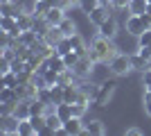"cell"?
Returning a JSON list of instances; mask_svg holds the SVG:
<instances>
[{"mask_svg":"<svg viewBox=\"0 0 151 136\" xmlns=\"http://www.w3.org/2000/svg\"><path fill=\"white\" fill-rule=\"evenodd\" d=\"M149 0H131L129 2V14H135V16H140V14L149 12Z\"/></svg>","mask_w":151,"mask_h":136,"instance_id":"19","label":"cell"},{"mask_svg":"<svg viewBox=\"0 0 151 136\" xmlns=\"http://www.w3.org/2000/svg\"><path fill=\"white\" fill-rule=\"evenodd\" d=\"M0 12H2V16H16V18H18L25 9H23V5H16V2L12 0V2H2Z\"/></svg>","mask_w":151,"mask_h":136,"instance_id":"17","label":"cell"},{"mask_svg":"<svg viewBox=\"0 0 151 136\" xmlns=\"http://www.w3.org/2000/svg\"><path fill=\"white\" fill-rule=\"evenodd\" d=\"M18 118L14 116V113H7V116H0V134H18Z\"/></svg>","mask_w":151,"mask_h":136,"instance_id":"4","label":"cell"},{"mask_svg":"<svg viewBox=\"0 0 151 136\" xmlns=\"http://www.w3.org/2000/svg\"><path fill=\"white\" fill-rule=\"evenodd\" d=\"M36 129H34V125L32 120H20L18 123V136H34Z\"/></svg>","mask_w":151,"mask_h":136,"instance_id":"27","label":"cell"},{"mask_svg":"<svg viewBox=\"0 0 151 136\" xmlns=\"http://www.w3.org/2000/svg\"><path fill=\"white\" fill-rule=\"evenodd\" d=\"M2 84H5V86H18L20 84V82H18V73H16V71L2 73Z\"/></svg>","mask_w":151,"mask_h":136,"instance_id":"28","label":"cell"},{"mask_svg":"<svg viewBox=\"0 0 151 136\" xmlns=\"http://www.w3.org/2000/svg\"><path fill=\"white\" fill-rule=\"evenodd\" d=\"M43 39L47 41V43H50L52 48H57V43H59V41H63V39H65V34L61 32V27H59V25H50V30L45 32V36H43Z\"/></svg>","mask_w":151,"mask_h":136,"instance_id":"10","label":"cell"},{"mask_svg":"<svg viewBox=\"0 0 151 136\" xmlns=\"http://www.w3.org/2000/svg\"><path fill=\"white\" fill-rule=\"evenodd\" d=\"M126 136H142V129H138V127H129V129H124Z\"/></svg>","mask_w":151,"mask_h":136,"instance_id":"36","label":"cell"},{"mask_svg":"<svg viewBox=\"0 0 151 136\" xmlns=\"http://www.w3.org/2000/svg\"><path fill=\"white\" fill-rule=\"evenodd\" d=\"M108 71L113 73L115 77H122V75H129L133 71L131 64V55H124V52H117L111 61H108Z\"/></svg>","mask_w":151,"mask_h":136,"instance_id":"2","label":"cell"},{"mask_svg":"<svg viewBox=\"0 0 151 136\" xmlns=\"http://www.w3.org/2000/svg\"><path fill=\"white\" fill-rule=\"evenodd\" d=\"M34 23H36V18H34V14L32 12H23L18 16V27L25 32V30H34Z\"/></svg>","mask_w":151,"mask_h":136,"instance_id":"20","label":"cell"},{"mask_svg":"<svg viewBox=\"0 0 151 136\" xmlns=\"http://www.w3.org/2000/svg\"><path fill=\"white\" fill-rule=\"evenodd\" d=\"M77 97H79V84L72 82V84H65V86H63V102L75 104Z\"/></svg>","mask_w":151,"mask_h":136,"instance_id":"14","label":"cell"},{"mask_svg":"<svg viewBox=\"0 0 151 136\" xmlns=\"http://www.w3.org/2000/svg\"><path fill=\"white\" fill-rule=\"evenodd\" d=\"M95 64H97V61H95V59L90 57L88 52H86V55H81V57H79V61L72 66V73L77 75V79H86L90 73H93Z\"/></svg>","mask_w":151,"mask_h":136,"instance_id":"3","label":"cell"},{"mask_svg":"<svg viewBox=\"0 0 151 136\" xmlns=\"http://www.w3.org/2000/svg\"><path fill=\"white\" fill-rule=\"evenodd\" d=\"M149 5H151V0H149Z\"/></svg>","mask_w":151,"mask_h":136,"instance_id":"41","label":"cell"},{"mask_svg":"<svg viewBox=\"0 0 151 136\" xmlns=\"http://www.w3.org/2000/svg\"><path fill=\"white\" fill-rule=\"evenodd\" d=\"M68 39H70V45H72V50H75L79 57L88 52V48H86V43H83V39L79 36V34H72V36H68Z\"/></svg>","mask_w":151,"mask_h":136,"instance_id":"23","label":"cell"},{"mask_svg":"<svg viewBox=\"0 0 151 136\" xmlns=\"http://www.w3.org/2000/svg\"><path fill=\"white\" fill-rule=\"evenodd\" d=\"M63 61H65V66H68V68H72V66L79 61V55H77L75 50H70L68 55H63Z\"/></svg>","mask_w":151,"mask_h":136,"instance_id":"32","label":"cell"},{"mask_svg":"<svg viewBox=\"0 0 151 136\" xmlns=\"http://www.w3.org/2000/svg\"><path fill=\"white\" fill-rule=\"evenodd\" d=\"M57 113H59V118H61L63 123H65L68 118H72V104H68V102H59V104H57Z\"/></svg>","mask_w":151,"mask_h":136,"instance_id":"26","label":"cell"},{"mask_svg":"<svg viewBox=\"0 0 151 136\" xmlns=\"http://www.w3.org/2000/svg\"><path fill=\"white\" fill-rule=\"evenodd\" d=\"M0 2H12V0H0Z\"/></svg>","mask_w":151,"mask_h":136,"instance_id":"40","label":"cell"},{"mask_svg":"<svg viewBox=\"0 0 151 136\" xmlns=\"http://www.w3.org/2000/svg\"><path fill=\"white\" fill-rule=\"evenodd\" d=\"M36 97L41 100V102H45V104H57V102H54V95H52V86H43V89H38Z\"/></svg>","mask_w":151,"mask_h":136,"instance_id":"24","label":"cell"},{"mask_svg":"<svg viewBox=\"0 0 151 136\" xmlns=\"http://www.w3.org/2000/svg\"><path fill=\"white\" fill-rule=\"evenodd\" d=\"M88 55L97 61V64H108L111 59L117 55V48L113 45V39H104V36H95L93 43L88 48Z\"/></svg>","mask_w":151,"mask_h":136,"instance_id":"1","label":"cell"},{"mask_svg":"<svg viewBox=\"0 0 151 136\" xmlns=\"http://www.w3.org/2000/svg\"><path fill=\"white\" fill-rule=\"evenodd\" d=\"M88 18H90V23H93V25L99 27L101 23L108 18V5H99V7H95L93 12L88 14Z\"/></svg>","mask_w":151,"mask_h":136,"instance_id":"9","label":"cell"},{"mask_svg":"<svg viewBox=\"0 0 151 136\" xmlns=\"http://www.w3.org/2000/svg\"><path fill=\"white\" fill-rule=\"evenodd\" d=\"M113 91H115V82H104V84H99V93L95 97L97 107H106L111 95H113Z\"/></svg>","mask_w":151,"mask_h":136,"instance_id":"6","label":"cell"},{"mask_svg":"<svg viewBox=\"0 0 151 136\" xmlns=\"http://www.w3.org/2000/svg\"><path fill=\"white\" fill-rule=\"evenodd\" d=\"M61 32L65 34V36H72V34H77V25H75V20L72 18H68V16H65V18L61 20Z\"/></svg>","mask_w":151,"mask_h":136,"instance_id":"25","label":"cell"},{"mask_svg":"<svg viewBox=\"0 0 151 136\" xmlns=\"http://www.w3.org/2000/svg\"><path fill=\"white\" fill-rule=\"evenodd\" d=\"M16 27H18V18L16 16H0V30H2V34L14 32Z\"/></svg>","mask_w":151,"mask_h":136,"instance_id":"18","label":"cell"},{"mask_svg":"<svg viewBox=\"0 0 151 136\" xmlns=\"http://www.w3.org/2000/svg\"><path fill=\"white\" fill-rule=\"evenodd\" d=\"M52 95H54V102H63V84H54L52 86Z\"/></svg>","mask_w":151,"mask_h":136,"instance_id":"33","label":"cell"},{"mask_svg":"<svg viewBox=\"0 0 151 136\" xmlns=\"http://www.w3.org/2000/svg\"><path fill=\"white\" fill-rule=\"evenodd\" d=\"M65 18V12H63V7H50V12L45 14V20H47V25H61V20Z\"/></svg>","mask_w":151,"mask_h":136,"instance_id":"13","label":"cell"},{"mask_svg":"<svg viewBox=\"0 0 151 136\" xmlns=\"http://www.w3.org/2000/svg\"><path fill=\"white\" fill-rule=\"evenodd\" d=\"M77 5H79V9H81L83 14H90L95 7H99V5H101V0H79Z\"/></svg>","mask_w":151,"mask_h":136,"instance_id":"29","label":"cell"},{"mask_svg":"<svg viewBox=\"0 0 151 136\" xmlns=\"http://www.w3.org/2000/svg\"><path fill=\"white\" fill-rule=\"evenodd\" d=\"M50 0H36L34 2V9H32V14H34V18H45V14L50 12Z\"/></svg>","mask_w":151,"mask_h":136,"instance_id":"21","label":"cell"},{"mask_svg":"<svg viewBox=\"0 0 151 136\" xmlns=\"http://www.w3.org/2000/svg\"><path fill=\"white\" fill-rule=\"evenodd\" d=\"M61 134H68V136H77V134H83V118H68L65 123H63V132Z\"/></svg>","mask_w":151,"mask_h":136,"instance_id":"7","label":"cell"},{"mask_svg":"<svg viewBox=\"0 0 151 136\" xmlns=\"http://www.w3.org/2000/svg\"><path fill=\"white\" fill-rule=\"evenodd\" d=\"M145 111H147V116L151 118V93L149 91H145Z\"/></svg>","mask_w":151,"mask_h":136,"instance_id":"35","label":"cell"},{"mask_svg":"<svg viewBox=\"0 0 151 136\" xmlns=\"http://www.w3.org/2000/svg\"><path fill=\"white\" fill-rule=\"evenodd\" d=\"M79 91H81L86 97L95 100V97H97V93H99V86L93 84V82H83V79H81V84H79Z\"/></svg>","mask_w":151,"mask_h":136,"instance_id":"22","label":"cell"},{"mask_svg":"<svg viewBox=\"0 0 151 136\" xmlns=\"http://www.w3.org/2000/svg\"><path fill=\"white\" fill-rule=\"evenodd\" d=\"M129 2H131V0H111V5H113L115 9H129Z\"/></svg>","mask_w":151,"mask_h":136,"instance_id":"34","label":"cell"},{"mask_svg":"<svg viewBox=\"0 0 151 136\" xmlns=\"http://www.w3.org/2000/svg\"><path fill=\"white\" fill-rule=\"evenodd\" d=\"M70 50H72V45H70V39H68V36H65L63 41H59V43H57V48H54V52H57L59 57H63V55H68Z\"/></svg>","mask_w":151,"mask_h":136,"instance_id":"30","label":"cell"},{"mask_svg":"<svg viewBox=\"0 0 151 136\" xmlns=\"http://www.w3.org/2000/svg\"><path fill=\"white\" fill-rule=\"evenodd\" d=\"M86 111H88V104H86V102H75V104H72V116L83 118V116H86Z\"/></svg>","mask_w":151,"mask_h":136,"instance_id":"31","label":"cell"},{"mask_svg":"<svg viewBox=\"0 0 151 136\" xmlns=\"http://www.w3.org/2000/svg\"><path fill=\"white\" fill-rule=\"evenodd\" d=\"M131 64H133V71L145 73L151 68V59H147L142 52H135V55H131Z\"/></svg>","mask_w":151,"mask_h":136,"instance_id":"11","label":"cell"},{"mask_svg":"<svg viewBox=\"0 0 151 136\" xmlns=\"http://www.w3.org/2000/svg\"><path fill=\"white\" fill-rule=\"evenodd\" d=\"M97 32H99V36H104V39H115V36H117V20H115L113 16H108V18L97 27Z\"/></svg>","mask_w":151,"mask_h":136,"instance_id":"8","label":"cell"},{"mask_svg":"<svg viewBox=\"0 0 151 136\" xmlns=\"http://www.w3.org/2000/svg\"><path fill=\"white\" fill-rule=\"evenodd\" d=\"M14 116L18 120H29L32 118V111H29V100H18L16 109H14Z\"/></svg>","mask_w":151,"mask_h":136,"instance_id":"15","label":"cell"},{"mask_svg":"<svg viewBox=\"0 0 151 136\" xmlns=\"http://www.w3.org/2000/svg\"><path fill=\"white\" fill-rule=\"evenodd\" d=\"M126 32L129 34H133V36H140V34L147 30V25H145V20H142V16H135V14H131L129 18H126Z\"/></svg>","mask_w":151,"mask_h":136,"instance_id":"5","label":"cell"},{"mask_svg":"<svg viewBox=\"0 0 151 136\" xmlns=\"http://www.w3.org/2000/svg\"><path fill=\"white\" fill-rule=\"evenodd\" d=\"M138 52H142L147 59H151V45H147V48H138Z\"/></svg>","mask_w":151,"mask_h":136,"instance_id":"38","label":"cell"},{"mask_svg":"<svg viewBox=\"0 0 151 136\" xmlns=\"http://www.w3.org/2000/svg\"><path fill=\"white\" fill-rule=\"evenodd\" d=\"M83 134H90V136H104L106 134V127L101 120H90V123H83Z\"/></svg>","mask_w":151,"mask_h":136,"instance_id":"12","label":"cell"},{"mask_svg":"<svg viewBox=\"0 0 151 136\" xmlns=\"http://www.w3.org/2000/svg\"><path fill=\"white\" fill-rule=\"evenodd\" d=\"M145 91H149V93H151V84H147V86H145Z\"/></svg>","mask_w":151,"mask_h":136,"instance_id":"39","label":"cell"},{"mask_svg":"<svg viewBox=\"0 0 151 136\" xmlns=\"http://www.w3.org/2000/svg\"><path fill=\"white\" fill-rule=\"evenodd\" d=\"M142 84H151V68H149V71H145V73H142Z\"/></svg>","mask_w":151,"mask_h":136,"instance_id":"37","label":"cell"},{"mask_svg":"<svg viewBox=\"0 0 151 136\" xmlns=\"http://www.w3.org/2000/svg\"><path fill=\"white\" fill-rule=\"evenodd\" d=\"M18 100V93H16V86H0V104L7 102H16Z\"/></svg>","mask_w":151,"mask_h":136,"instance_id":"16","label":"cell"}]
</instances>
